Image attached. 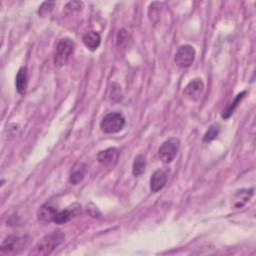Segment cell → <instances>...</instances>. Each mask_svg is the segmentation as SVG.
Here are the masks:
<instances>
[{
    "mask_svg": "<svg viewBox=\"0 0 256 256\" xmlns=\"http://www.w3.org/2000/svg\"><path fill=\"white\" fill-rule=\"evenodd\" d=\"M65 235L59 231H52L45 235L37 244L35 245L33 251L34 255H49L56 247H58L64 240Z\"/></svg>",
    "mask_w": 256,
    "mask_h": 256,
    "instance_id": "6da1fadb",
    "label": "cell"
},
{
    "mask_svg": "<svg viewBox=\"0 0 256 256\" xmlns=\"http://www.w3.org/2000/svg\"><path fill=\"white\" fill-rule=\"evenodd\" d=\"M29 236L28 235H19L13 234L7 236L1 244V253L3 255H13L19 253L23 250L29 243Z\"/></svg>",
    "mask_w": 256,
    "mask_h": 256,
    "instance_id": "7a4b0ae2",
    "label": "cell"
},
{
    "mask_svg": "<svg viewBox=\"0 0 256 256\" xmlns=\"http://www.w3.org/2000/svg\"><path fill=\"white\" fill-rule=\"evenodd\" d=\"M73 51H74V42H73L70 38L61 39L57 43L56 49L54 52L55 66L56 67L64 66L68 62Z\"/></svg>",
    "mask_w": 256,
    "mask_h": 256,
    "instance_id": "3957f363",
    "label": "cell"
},
{
    "mask_svg": "<svg viewBox=\"0 0 256 256\" xmlns=\"http://www.w3.org/2000/svg\"><path fill=\"white\" fill-rule=\"evenodd\" d=\"M125 125V118L121 113L111 112L107 114L101 121L100 127L105 133H117L123 129Z\"/></svg>",
    "mask_w": 256,
    "mask_h": 256,
    "instance_id": "277c9868",
    "label": "cell"
},
{
    "mask_svg": "<svg viewBox=\"0 0 256 256\" xmlns=\"http://www.w3.org/2000/svg\"><path fill=\"white\" fill-rule=\"evenodd\" d=\"M180 146V141L179 139L172 137L163 142V144L160 146V148L158 149V157L163 163H169L171 162L179 149Z\"/></svg>",
    "mask_w": 256,
    "mask_h": 256,
    "instance_id": "5b68a950",
    "label": "cell"
},
{
    "mask_svg": "<svg viewBox=\"0 0 256 256\" xmlns=\"http://www.w3.org/2000/svg\"><path fill=\"white\" fill-rule=\"evenodd\" d=\"M195 58V50L190 45L181 46L176 55H175V63L181 68L189 67Z\"/></svg>",
    "mask_w": 256,
    "mask_h": 256,
    "instance_id": "8992f818",
    "label": "cell"
},
{
    "mask_svg": "<svg viewBox=\"0 0 256 256\" xmlns=\"http://www.w3.org/2000/svg\"><path fill=\"white\" fill-rule=\"evenodd\" d=\"M80 212H81V205L74 203L64 210L58 211V213L55 216L54 222L57 224L66 223V222L70 221L73 217L76 216Z\"/></svg>",
    "mask_w": 256,
    "mask_h": 256,
    "instance_id": "52a82bcc",
    "label": "cell"
},
{
    "mask_svg": "<svg viewBox=\"0 0 256 256\" xmlns=\"http://www.w3.org/2000/svg\"><path fill=\"white\" fill-rule=\"evenodd\" d=\"M203 89H204L203 81L199 78H196L188 83V85L185 87L183 91V95L185 96V98L191 101H196L199 99L200 95L202 94Z\"/></svg>",
    "mask_w": 256,
    "mask_h": 256,
    "instance_id": "ba28073f",
    "label": "cell"
},
{
    "mask_svg": "<svg viewBox=\"0 0 256 256\" xmlns=\"http://www.w3.org/2000/svg\"><path fill=\"white\" fill-rule=\"evenodd\" d=\"M119 157V152L116 148H108L98 153L97 159L104 166H113Z\"/></svg>",
    "mask_w": 256,
    "mask_h": 256,
    "instance_id": "9c48e42d",
    "label": "cell"
},
{
    "mask_svg": "<svg viewBox=\"0 0 256 256\" xmlns=\"http://www.w3.org/2000/svg\"><path fill=\"white\" fill-rule=\"evenodd\" d=\"M87 173V165L83 162H77L72 167L70 172V183L73 185H77L83 181L85 175Z\"/></svg>",
    "mask_w": 256,
    "mask_h": 256,
    "instance_id": "30bf717a",
    "label": "cell"
},
{
    "mask_svg": "<svg viewBox=\"0 0 256 256\" xmlns=\"http://www.w3.org/2000/svg\"><path fill=\"white\" fill-rule=\"evenodd\" d=\"M57 213H58L57 208L54 205H52L51 203L47 202L44 205H42L40 207V209L38 210V213H37L38 220L43 223L54 221L55 216Z\"/></svg>",
    "mask_w": 256,
    "mask_h": 256,
    "instance_id": "8fae6325",
    "label": "cell"
},
{
    "mask_svg": "<svg viewBox=\"0 0 256 256\" xmlns=\"http://www.w3.org/2000/svg\"><path fill=\"white\" fill-rule=\"evenodd\" d=\"M167 172L163 169L156 170L150 179V188L153 192L160 191L167 182Z\"/></svg>",
    "mask_w": 256,
    "mask_h": 256,
    "instance_id": "7c38bea8",
    "label": "cell"
},
{
    "mask_svg": "<svg viewBox=\"0 0 256 256\" xmlns=\"http://www.w3.org/2000/svg\"><path fill=\"white\" fill-rule=\"evenodd\" d=\"M101 42V36L95 31H89L83 36V43L89 50H96Z\"/></svg>",
    "mask_w": 256,
    "mask_h": 256,
    "instance_id": "4fadbf2b",
    "label": "cell"
},
{
    "mask_svg": "<svg viewBox=\"0 0 256 256\" xmlns=\"http://www.w3.org/2000/svg\"><path fill=\"white\" fill-rule=\"evenodd\" d=\"M27 69L22 67L17 72V75L15 78V85L16 89L19 94H24L27 88Z\"/></svg>",
    "mask_w": 256,
    "mask_h": 256,
    "instance_id": "5bb4252c",
    "label": "cell"
},
{
    "mask_svg": "<svg viewBox=\"0 0 256 256\" xmlns=\"http://www.w3.org/2000/svg\"><path fill=\"white\" fill-rule=\"evenodd\" d=\"M245 94H246V91H242L241 93H239V94L235 97V99L233 100V102H231L230 105H228V106L226 107L225 110H223L222 117H223L224 119H227V118H229V117L232 115V113L234 112V110L237 108V106L239 105L240 101L243 99V97H244Z\"/></svg>",
    "mask_w": 256,
    "mask_h": 256,
    "instance_id": "9a60e30c",
    "label": "cell"
},
{
    "mask_svg": "<svg viewBox=\"0 0 256 256\" xmlns=\"http://www.w3.org/2000/svg\"><path fill=\"white\" fill-rule=\"evenodd\" d=\"M145 167H146L145 158L142 155H138L133 162V167H132L133 175L136 177L140 176L145 171Z\"/></svg>",
    "mask_w": 256,
    "mask_h": 256,
    "instance_id": "2e32d148",
    "label": "cell"
},
{
    "mask_svg": "<svg viewBox=\"0 0 256 256\" xmlns=\"http://www.w3.org/2000/svg\"><path fill=\"white\" fill-rule=\"evenodd\" d=\"M218 133H219V125L214 124V125L210 126V127L208 128L207 132H206L205 135H204L203 141H204V142H210L211 140H213V139H215V138L217 137Z\"/></svg>",
    "mask_w": 256,
    "mask_h": 256,
    "instance_id": "e0dca14e",
    "label": "cell"
},
{
    "mask_svg": "<svg viewBox=\"0 0 256 256\" xmlns=\"http://www.w3.org/2000/svg\"><path fill=\"white\" fill-rule=\"evenodd\" d=\"M117 42H118V46L119 47H123L128 45L129 42V35L127 33L126 30L122 29L121 31H119L118 33V37H117Z\"/></svg>",
    "mask_w": 256,
    "mask_h": 256,
    "instance_id": "ac0fdd59",
    "label": "cell"
},
{
    "mask_svg": "<svg viewBox=\"0 0 256 256\" xmlns=\"http://www.w3.org/2000/svg\"><path fill=\"white\" fill-rule=\"evenodd\" d=\"M53 5H54V2H44V3L39 7L38 13H39L41 16L47 15V14L51 11Z\"/></svg>",
    "mask_w": 256,
    "mask_h": 256,
    "instance_id": "d6986e66",
    "label": "cell"
}]
</instances>
